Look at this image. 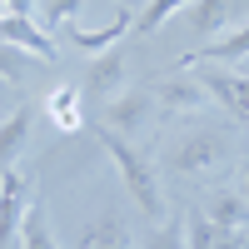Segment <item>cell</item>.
<instances>
[{"label": "cell", "instance_id": "cell-11", "mask_svg": "<svg viewBox=\"0 0 249 249\" xmlns=\"http://www.w3.org/2000/svg\"><path fill=\"white\" fill-rule=\"evenodd\" d=\"M20 249H55V230H50V210L40 199L25 204V214H20V234H15Z\"/></svg>", "mask_w": 249, "mask_h": 249}, {"label": "cell", "instance_id": "cell-21", "mask_svg": "<svg viewBox=\"0 0 249 249\" xmlns=\"http://www.w3.org/2000/svg\"><path fill=\"white\" fill-rule=\"evenodd\" d=\"M85 5V0H45V20L55 30H65V25H75V10Z\"/></svg>", "mask_w": 249, "mask_h": 249}, {"label": "cell", "instance_id": "cell-20", "mask_svg": "<svg viewBox=\"0 0 249 249\" xmlns=\"http://www.w3.org/2000/svg\"><path fill=\"white\" fill-rule=\"evenodd\" d=\"M140 249H184V230L179 224H150V234L140 239Z\"/></svg>", "mask_w": 249, "mask_h": 249}, {"label": "cell", "instance_id": "cell-24", "mask_svg": "<svg viewBox=\"0 0 249 249\" xmlns=\"http://www.w3.org/2000/svg\"><path fill=\"white\" fill-rule=\"evenodd\" d=\"M239 249H249V234H239Z\"/></svg>", "mask_w": 249, "mask_h": 249}, {"label": "cell", "instance_id": "cell-7", "mask_svg": "<svg viewBox=\"0 0 249 249\" xmlns=\"http://www.w3.org/2000/svg\"><path fill=\"white\" fill-rule=\"evenodd\" d=\"M75 244L80 249H135L140 239H130V224H124L115 210H100V214H90L85 224H80Z\"/></svg>", "mask_w": 249, "mask_h": 249}, {"label": "cell", "instance_id": "cell-4", "mask_svg": "<svg viewBox=\"0 0 249 249\" xmlns=\"http://www.w3.org/2000/svg\"><path fill=\"white\" fill-rule=\"evenodd\" d=\"M150 115H155L150 90H120V95L105 100V130H115V135H135Z\"/></svg>", "mask_w": 249, "mask_h": 249}, {"label": "cell", "instance_id": "cell-6", "mask_svg": "<svg viewBox=\"0 0 249 249\" xmlns=\"http://www.w3.org/2000/svg\"><path fill=\"white\" fill-rule=\"evenodd\" d=\"M25 179L20 170H0V249H15V234H20V214H25Z\"/></svg>", "mask_w": 249, "mask_h": 249}, {"label": "cell", "instance_id": "cell-1", "mask_svg": "<svg viewBox=\"0 0 249 249\" xmlns=\"http://www.w3.org/2000/svg\"><path fill=\"white\" fill-rule=\"evenodd\" d=\"M100 144H105V155L115 160V175L124 179V190H130V199L140 204V214H144V219H160V210H164V190H160L155 164L144 160L124 135H115V130H100Z\"/></svg>", "mask_w": 249, "mask_h": 249}, {"label": "cell", "instance_id": "cell-9", "mask_svg": "<svg viewBox=\"0 0 249 249\" xmlns=\"http://www.w3.org/2000/svg\"><path fill=\"white\" fill-rule=\"evenodd\" d=\"M120 80H124V55L120 50H100L90 75H85V95L90 100H110V95H120Z\"/></svg>", "mask_w": 249, "mask_h": 249}, {"label": "cell", "instance_id": "cell-17", "mask_svg": "<svg viewBox=\"0 0 249 249\" xmlns=\"http://www.w3.org/2000/svg\"><path fill=\"white\" fill-rule=\"evenodd\" d=\"M184 5H195V0H144L130 30H140V35H150V30H160L164 20H170V15H179Z\"/></svg>", "mask_w": 249, "mask_h": 249}, {"label": "cell", "instance_id": "cell-22", "mask_svg": "<svg viewBox=\"0 0 249 249\" xmlns=\"http://www.w3.org/2000/svg\"><path fill=\"white\" fill-rule=\"evenodd\" d=\"M239 234H244V230H219V239H214L210 249H239Z\"/></svg>", "mask_w": 249, "mask_h": 249}, {"label": "cell", "instance_id": "cell-3", "mask_svg": "<svg viewBox=\"0 0 249 249\" xmlns=\"http://www.w3.org/2000/svg\"><path fill=\"white\" fill-rule=\"evenodd\" d=\"M155 95V105L164 110V115H175V120H190V115H204L210 110V90H204V80L199 75H190V70H179V75H164L160 85L150 90Z\"/></svg>", "mask_w": 249, "mask_h": 249}, {"label": "cell", "instance_id": "cell-14", "mask_svg": "<svg viewBox=\"0 0 249 249\" xmlns=\"http://www.w3.org/2000/svg\"><path fill=\"white\" fill-rule=\"evenodd\" d=\"M204 214H210V224H219V230H244L249 224V204L239 199V190H219Z\"/></svg>", "mask_w": 249, "mask_h": 249}, {"label": "cell", "instance_id": "cell-16", "mask_svg": "<svg viewBox=\"0 0 249 249\" xmlns=\"http://www.w3.org/2000/svg\"><path fill=\"white\" fill-rule=\"evenodd\" d=\"M45 110H50V120L60 124V130H80V90L75 85H60L45 100Z\"/></svg>", "mask_w": 249, "mask_h": 249}, {"label": "cell", "instance_id": "cell-26", "mask_svg": "<svg viewBox=\"0 0 249 249\" xmlns=\"http://www.w3.org/2000/svg\"><path fill=\"white\" fill-rule=\"evenodd\" d=\"M15 249H20V244H15Z\"/></svg>", "mask_w": 249, "mask_h": 249}, {"label": "cell", "instance_id": "cell-13", "mask_svg": "<svg viewBox=\"0 0 249 249\" xmlns=\"http://www.w3.org/2000/svg\"><path fill=\"white\" fill-rule=\"evenodd\" d=\"M130 25H135V20H130V15H120V20H110L105 30H80V25H65V35L75 40V50L100 55V50H115V40H124V35H130Z\"/></svg>", "mask_w": 249, "mask_h": 249}, {"label": "cell", "instance_id": "cell-12", "mask_svg": "<svg viewBox=\"0 0 249 249\" xmlns=\"http://www.w3.org/2000/svg\"><path fill=\"white\" fill-rule=\"evenodd\" d=\"M30 120H35L30 105H20L15 115L0 120V170H10V164L20 160V150H25V135H30Z\"/></svg>", "mask_w": 249, "mask_h": 249}, {"label": "cell", "instance_id": "cell-19", "mask_svg": "<svg viewBox=\"0 0 249 249\" xmlns=\"http://www.w3.org/2000/svg\"><path fill=\"white\" fill-rule=\"evenodd\" d=\"M219 239V224H210V214H190L184 224V249H210Z\"/></svg>", "mask_w": 249, "mask_h": 249}, {"label": "cell", "instance_id": "cell-25", "mask_svg": "<svg viewBox=\"0 0 249 249\" xmlns=\"http://www.w3.org/2000/svg\"><path fill=\"white\" fill-rule=\"evenodd\" d=\"M140 5H144V0H140Z\"/></svg>", "mask_w": 249, "mask_h": 249}, {"label": "cell", "instance_id": "cell-18", "mask_svg": "<svg viewBox=\"0 0 249 249\" xmlns=\"http://www.w3.org/2000/svg\"><path fill=\"white\" fill-rule=\"evenodd\" d=\"M35 65H40V55H30V50H20V45H5V40H0V75H5L10 85H20V80H25Z\"/></svg>", "mask_w": 249, "mask_h": 249}, {"label": "cell", "instance_id": "cell-2", "mask_svg": "<svg viewBox=\"0 0 249 249\" xmlns=\"http://www.w3.org/2000/svg\"><path fill=\"white\" fill-rule=\"evenodd\" d=\"M224 155H230V135L214 124H199V130H184L179 140H170V164L179 175H210Z\"/></svg>", "mask_w": 249, "mask_h": 249}, {"label": "cell", "instance_id": "cell-15", "mask_svg": "<svg viewBox=\"0 0 249 249\" xmlns=\"http://www.w3.org/2000/svg\"><path fill=\"white\" fill-rule=\"evenodd\" d=\"M190 10V25H195V35L199 40H210L224 20H230V0H195V5H184Z\"/></svg>", "mask_w": 249, "mask_h": 249}, {"label": "cell", "instance_id": "cell-10", "mask_svg": "<svg viewBox=\"0 0 249 249\" xmlns=\"http://www.w3.org/2000/svg\"><path fill=\"white\" fill-rule=\"evenodd\" d=\"M190 60H195V65H214V60H219V65H239V60H249V20H244L239 30H230L224 40H210V45H199Z\"/></svg>", "mask_w": 249, "mask_h": 249}, {"label": "cell", "instance_id": "cell-8", "mask_svg": "<svg viewBox=\"0 0 249 249\" xmlns=\"http://www.w3.org/2000/svg\"><path fill=\"white\" fill-rule=\"evenodd\" d=\"M199 80H204V90H210L234 120H249V75H239V70H210V65H204Z\"/></svg>", "mask_w": 249, "mask_h": 249}, {"label": "cell", "instance_id": "cell-23", "mask_svg": "<svg viewBox=\"0 0 249 249\" xmlns=\"http://www.w3.org/2000/svg\"><path fill=\"white\" fill-rule=\"evenodd\" d=\"M244 204H249V164H244Z\"/></svg>", "mask_w": 249, "mask_h": 249}, {"label": "cell", "instance_id": "cell-5", "mask_svg": "<svg viewBox=\"0 0 249 249\" xmlns=\"http://www.w3.org/2000/svg\"><path fill=\"white\" fill-rule=\"evenodd\" d=\"M0 40L30 50V55H40V60H55V40L40 30L35 15H25V10H0Z\"/></svg>", "mask_w": 249, "mask_h": 249}]
</instances>
